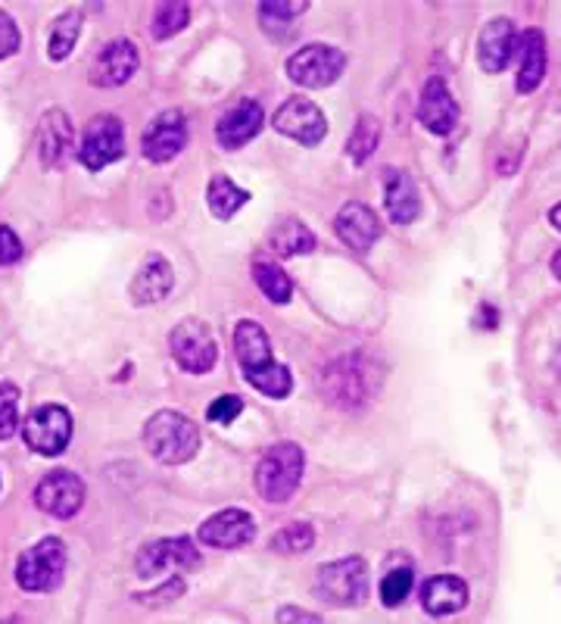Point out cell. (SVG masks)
Segmentation results:
<instances>
[{
  "mask_svg": "<svg viewBox=\"0 0 561 624\" xmlns=\"http://www.w3.org/2000/svg\"><path fill=\"white\" fill-rule=\"evenodd\" d=\"M234 350H237V363L247 375L253 388L266 393L271 400H284L293 390V378L288 366L274 363L271 356L269 334L262 332L259 322L253 319H240L234 328Z\"/></svg>",
  "mask_w": 561,
  "mask_h": 624,
  "instance_id": "obj_1",
  "label": "cell"
},
{
  "mask_svg": "<svg viewBox=\"0 0 561 624\" xmlns=\"http://www.w3.org/2000/svg\"><path fill=\"white\" fill-rule=\"evenodd\" d=\"M381 366L368 356V353H349L344 359H337L325 371V397L334 406L356 410L374 397V390L381 388Z\"/></svg>",
  "mask_w": 561,
  "mask_h": 624,
  "instance_id": "obj_2",
  "label": "cell"
},
{
  "mask_svg": "<svg viewBox=\"0 0 561 624\" xmlns=\"http://www.w3.org/2000/svg\"><path fill=\"white\" fill-rule=\"evenodd\" d=\"M144 447L162 466H181L194 459L200 449V431L197 425L175 410H162L150 415L144 425Z\"/></svg>",
  "mask_w": 561,
  "mask_h": 624,
  "instance_id": "obj_3",
  "label": "cell"
},
{
  "mask_svg": "<svg viewBox=\"0 0 561 624\" xmlns=\"http://www.w3.org/2000/svg\"><path fill=\"white\" fill-rule=\"evenodd\" d=\"M315 597L334 609H356L368 600V562L362 556H347L325 562L315 571Z\"/></svg>",
  "mask_w": 561,
  "mask_h": 624,
  "instance_id": "obj_4",
  "label": "cell"
},
{
  "mask_svg": "<svg viewBox=\"0 0 561 624\" xmlns=\"http://www.w3.org/2000/svg\"><path fill=\"white\" fill-rule=\"evenodd\" d=\"M303 449L296 444H274L256 466V490L269 503H288L303 481Z\"/></svg>",
  "mask_w": 561,
  "mask_h": 624,
  "instance_id": "obj_5",
  "label": "cell"
},
{
  "mask_svg": "<svg viewBox=\"0 0 561 624\" xmlns=\"http://www.w3.org/2000/svg\"><path fill=\"white\" fill-rule=\"evenodd\" d=\"M63 571H66V546L59 537H44L20 556L16 584L29 593H51L63 584Z\"/></svg>",
  "mask_w": 561,
  "mask_h": 624,
  "instance_id": "obj_6",
  "label": "cell"
},
{
  "mask_svg": "<svg viewBox=\"0 0 561 624\" xmlns=\"http://www.w3.org/2000/svg\"><path fill=\"white\" fill-rule=\"evenodd\" d=\"M22 441L38 456H59L72 441V415L57 403H47L22 422Z\"/></svg>",
  "mask_w": 561,
  "mask_h": 624,
  "instance_id": "obj_7",
  "label": "cell"
},
{
  "mask_svg": "<svg viewBox=\"0 0 561 624\" xmlns=\"http://www.w3.org/2000/svg\"><path fill=\"white\" fill-rule=\"evenodd\" d=\"M169 350H172L175 363L191 375H206L218 359V344H215L213 332L197 319H184L175 325V332L169 334Z\"/></svg>",
  "mask_w": 561,
  "mask_h": 624,
  "instance_id": "obj_8",
  "label": "cell"
},
{
  "mask_svg": "<svg viewBox=\"0 0 561 624\" xmlns=\"http://www.w3.org/2000/svg\"><path fill=\"white\" fill-rule=\"evenodd\" d=\"M347 66V57L330 44H306L288 59V76L300 88H328Z\"/></svg>",
  "mask_w": 561,
  "mask_h": 624,
  "instance_id": "obj_9",
  "label": "cell"
},
{
  "mask_svg": "<svg viewBox=\"0 0 561 624\" xmlns=\"http://www.w3.org/2000/svg\"><path fill=\"white\" fill-rule=\"evenodd\" d=\"M125 154V129L116 116H98L88 122L85 135H81V147H78V159L85 163V169L100 172L110 163H116Z\"/></svg>",
  "mask_w": 561,
  "mask_h": 624,
  "instance_id": "obj_10",
  "label": "cell"
},
{
  "mask_svg": "<svg viewBox=\"0 0 561 624\" xmlns=\"http://www.w3.org/2000/svg\"><path fill=\"white\" fill-rule=\"evenodd\" d=\"M35 503L41 512L54 515V519H72L78 509L85 506V484L76 471H47L35 488Z\"/></svg>",
  "mask_w": 561,
  "mask_h": 624,
  "instance_id": "obj_11",
  "label": "cell"
},
{
  "mask_svg": "<svg viewBox=\"0 0 561 624\" xmlns=\"http://www.w3.org/2000/svg\"><path fill=\"white\" fill-rule=\"evenodd\" d=\"M271 125H274V132L293 137V141H300L306 147H315L318 141H325V135H328V119L306 98H293L288 103H281L278 113L271 116Z\"/></svg>",
  "mask_w": 561,
  "mask_h": 624,
  "instance_id": "obj_12",
  "label": "cell"
},
{
  "mask_svg": "<svg viewBox=\"0 0 561 624\" xmlns=\"http://www.w3.org/2000/svg\"><path fill=\"white\" fill-rule=\"evenodd\" d=\"M200 566V553L194 549L191 537H169V541H156V544L141 546L135 559L137 578H159L175 568H197Z\"/></svg>",
  "mask_w": 561,
  "mask_h": 624,
  "instance_id": "obj_13",
  "label": "cell"
},
{
  "mask_svg": "<svg viewBox=\"0 0 561 624\" xmlns=\"http://www.w3.org/2000/svg\"><path fill=\"white\" fill-rule=\"evenodd\" d=\"M197 537H200V544L213 546V549H240V546L253 544L256 519L244 509H222L200 525Z\"/></svg>",
  "mask_w": 561,
  "mask_h": 624,
  "instance_id": "obj_14",
  "label": "cell"
},
{
  "mask_svg": "<svg viewBox=\"0 0 561 624\" xmlns=\"http://www.w3.org/2000/svg\"><path fill=\"white\" fill-rule=\"evenodd\" d=\"M188 141V122L178 110H162L154 122L147 125V132L141 137V151L150 163H169L184 151Z\"/></svg>",
  "mask_w": 561,
  "mask_h": 624,
  "instance_id": "obj_15",
  "label": "cell"
},
{
  "mask_svg": "<svg viewBox=\"0 0 561 624\" xmlns=\"http://www.w3.org/2000/svg\"><path fill=\"white\" fill-rule=\"evenodd\" d=\"M418 119L427 132L434 135H449L459 122V103L452 100V91L440 76L427 78L422 100H418Z\"/></svg>",
  "mask_w": 561,
  "mask_h": 624,
  "instance_id": "obj_16",
  "label": "cell"
},
{
  "mask_svg": "<svg viewBox=\"0 0 561 624\" xmlns=\"http://www.w3.org/2000/svg\"><path fill=\"white\" fill-rule=\"evenodd\" d=\"M137 63H141V57H137V47L132 41H110L98 54L94 66H91V85L119 88V85H125L128 78L135 76Z\"/></svg>",
  "mask_w": 561,
  "mask_h": 624,
  "instance_id": "obj_17",
  "label": "cell"
},
{
  "mask_svg": "<svg viewBox=\"0 0 561 624\" xmlns=\"http://www.w3.org/2000/svg\"><path fill=\"white\" fill-rule=\"evenodd\" d=\"M262 125H266L262 107H259L256 100H237L232 110L218 119L215 137H218V144H222L225 151H237V147H244L247 141L259 135Z\"/></svg>",
  "mask_w": 561,
  "mask_h": 624,
  "instance_id": "obj_18",
  "label": "cell"
},
{
  "mask_svg": "<svg viewBox=\"0 0 561 624\" xmlns=\"http://www.w3.org/2000/svg\"><path fill=\"white\" fill-rule=\"evenodd\" d=\"M334 229H337V237L347 244L349 250H356V254L371 250L374 241L381 237V222H378V215H374L371 207L359 203V200H352V203H347V207L337 213Z\"/></svg>",
  "mask_w": 561,
  "mask_h": 624,
  "instance_id": "obj_19",
  "label": "cell"
},
{
  "mask_svg": "<svg viewBox=\"0 0 561 624\" xmlns=\"http://www.w3.org/2000/svg\"><path fill=\"white\" fill-rule=\"evenodd\" d=\"M515 47H518L515 22L505 20V16L490 20L484 25V32H481V38H478V63H481V69L493 73V76L503 73L512 54H515Z\"/></svg>",
  "mask_w": 561,
  "mask_h": 624,
  "instance_id": "obj_20",
  "label": "cell"
},
{
  "mask_svg": "<svg viewBox=\"0 0 561 624\" xmlns=\"http://www.w3.org/2000/svg\"><path fill=\"white\" fill-rule=\"evenodd\" d=\"M468 600H471L468 584L456 575H437V578H430L422 587V605H425L427 615H434V619H446V615L462 612Z\"/></svg>",
  "mask_w": 561,
  "mask_h": 624,
  "instance_id": "obj_21",
  "label": "cell"
},
{
  "mask_svg": "<svg viewBox=\"0 0 561 624\" xmlns=\"http://www.w3.org/2000/svg\"><path fill=\"white\" fill-rule=\"evenodd\" d=\"M72 119L66 116L63 110H51L41 116V129H38V156L41 166L54 169L63 163V156L72 151Z\"/></svg>",
  "mask_w": 561,
  "mask_h": 624,
  "instance_id": "obj_22",
  "label": "cell"
},
{
  "mask_svg": "<svg viewBox=\"0 0 561 624\" xmlns=\"http://www.w3.org/2000/svg\"><path fill=\"white\" fill-rule=\"evenodd\" d=\"M172 285V266H169L162 256H150V259L137 269L135 278H132V300H135L137 307H154V303L169 297Z\"/></svg>",
  "mask_w": 561,
  "mask_h": 624,
  "instance_id": "obj_23",
  "label": "cell"
},
{
  "mask_svg": "<svg viewBox=\"0 0 561 624\" xmlns=\"http://www.w3.org/2000/svg\"><path fill=\"white\" fill-rule=\"evenodd\" d=\"M384 203H388L390 219L396 225H408L422 213V200H418V188L408 176L406 169H390L388 181H384Z\"/></svg>",
  "mask_w": 561,
  "mask_h": 624,
  "instance_id": "obj_24",
  "label": "cell"
},
{
  "mask_svg": "<svg viewBox=\"0 0 561 624\" xmlns=\"http://www.w3.org/2000/svg\"><path fill=\"white\" fill-rule=\"evenodd\" d=\"M518 51H521V69L515 78V91L518 94H530L540 88L542 76H546V38L537 29H527L518 38Z\"/></svg>",
  "mask_w": 561,
  "mask_h": 624,
  "instance_id": "obj_25",
  "label": "cell"
},
{
  "mask_svg": "<svg viewBox=\"0 0 561 624\" xmlns=\"http://www.w3.org/2000/svg\"><path fill=\"white\" fill-rule=\"evenodd\" d=\"M269 244L278 256H303L315 250V234H312L303 222L284 219V222L269 234Z\"/></svg>",
  "mask_w": 561,
  "mask_h": 624,
  "instance_id": "obj_26",
  "label": "cell"
},
{
  "mask_svg": "<svg viewBox=\"0 0 561 624\" xmlns=\"http://www.w3.org/2000/svg\"><path fill=\"white\" fill-rule=\"evenodd\" d=\"M206 200H210V213H213L215 219H222V222H228V219L250 200V194L240 191L228 176H215L213 181H210Z\"/></svg>",
  "mask_w": 561,
  "mask_h": 624,
  "instance_id": "obj_27",
  "label": "cell"
},
{
  "mask_svg": "<svg viewBox=\"0 0 561 624\" xmlns=\"http://www.w3.org/2000/svg\"><path fill=\"white\" fill-rule=\"evenodd\" d=\"M253 278H256V285H259V291L269 297L271 303H288L293 297V281L288 278V272L281 269V266H274V263H256L253 266Z\"/></svg>",
  "mask_w": 561,
  "mask_h": 624,
  "instance_id": "obj_28",
  "label": "cell"
},
{
  "mask_svg": "<svg viewBox=\"0 0 561 624\" xmlns=\"http://www.w3.org/2000/svg\"><path fill=\"white\" fill-rule=\"evenodd\" d=\"M78 35H81V13L78 10H69V13H63L54 25V32H51V41H47V54L51 59H66L72 51H76L78 44Z\"/></svg>",
  "mask_w": 561,
  "mask_h": 624,
  "instance_id": "obj_29",
  "label": "cell"
},
{
  "mask_svg": "<svg viewBox=\"0 0 561 624\" xmlns=\"http://www.w3.org/2000/svg\"><path fill=\"white\" fill-rule=\"evenodd\" d=\"M378 141H381V122H378L374 116H362L359 122H356L352 135H349V144H347L349 159H352L356 166L368 163V156L378 151Z\"/></svg>",
  "mask_w": 561,
  "mask_h": 624,
  "instance_id": "obj_30",
  "label": "cell"
},
{
  "mask_svg": "<svg viewBox=\"0 0 561 624\" xmlns=\"http://www.w3.org/2000/svg\"><path fill=\"white\" fill-rule=\"evenodd\" d=\"M310 10V3L306 0H269V3H262L259 7V20L266 25V32L271 35H278L281 38V25H291L300 13H306Z\"/></svg>",
  "mask_w": 561,
  "mask_h": 624,
  "instance_id": "obj_31",
  "label": "cell"
},
{
  "mask_svg": "<svg viewBox=\"0 0 561 624\" xmlns=\"http://www.w3.org/2000/svg\"><path fill=\"white\" fill-rule=\"evenodd\" d=\"M188 20H191V7H188V3H181V0L159 3L154 16V38L156 41L172 38V35H178V32L188 25Z\"/></svg>",
  "mask_w": 561,
  "mask_h": 624,
  "instance_id": "obj_32",
  "label": "cell"
},
{
  "mask_svg": "<svg viewBox=\"0 0 561 624\" xmlns=\"http://www.w3.org/2000/svg\"><path fill=\"white\" fill-rule=\"evenodd\" d=\"M315 544V531L306 522H296V525L281 527L274 537H271V549L274 553H306Z\"/></svg>",
  "mask_w": 561,
  "mask_h": 624,
  "instance_id": "obj_33",
  "label": "cell"
},
{
  "mask_svg": "<svg viewBox=\"0 0 561 624\" xmlns=\"http://www.w3.org/2000/svg\"><path fill=\"white\" fill-rule=\"evenodd\" d=\"M412 587H415V575H412V568H393L384 575V581H381V600L384 605H403L408 600V593H412Z\"/></svg>",
  "mask_w": 561,
  "mask_h": 624,
  "instance_id": "obj_34",
  "label": "cell"
},
{
  "mask_svg": "<svg viewBox=\"0 0 561 624\" xmlns=\"http://www.w3.org/2000/svg\"><path fill=\"white\" fill-rule=\"evenodd\" d=\"M20 431V388L0 385V441H10Z\"/></svg>",
  "mask_w": 561,
  "mask_h": 624,
  "instance_id": "obj_35",
  "label": "cell"
},
{
  "mask_svg": "<svg viewBox=\"0 0 561 624\" xmlns=\"http://www.w3.org/2000/svg\"><path fill=\"white\" fill-rule=\"evenodd\" d=\"M240 412H244V400H240V397H234V393H225V397H215L213 403H210L206 419L215 422V425H232Z\"/></svg>",
  "mask_w": 561,
  "mask_h": 624,
  "instance_id": "obj_36",
  "label": "cell"
},
{
  "mask_svg": "<svg viewBox=\"0 0 561 624\" xmlns=\"http://www.w3.org/2000/svg\"><path fill=\"white\" fill-rule=\"evenodd\" d=\"M20 29H16V22L10 20L3 10H0V59L13 57L16 51H20Z\"/></svg>",
  "mask_w": 561,
  "mask_h": 624,
  "instance_id": "obj_37",
  "label": "cell"
},
{
  "mask_svg": "<svg viewBox=\"0 0 561 624\" xmlns=\"http://www.w3.org/2000/svg\"><path fill=\"white\" fill-rule=\"evenodd\" d=\"M22 259V241L10 225H0V266H13Z\"/></svg>",
  "mask_w": 561,
  "mask_h": 624,
  "instance_id": "obj_38",
  "label": "cell"
},
{
  "mask_svg": "<svg viewBox=\"0 0 561 624\" xmlns=\"http://www.w3.org/2000/svg\"><path fill=\"white\" fill-rule=\"evenodd\" d=\"M184 593V581L181 578H172L169 584H162L156 593H150V597H135L137 603H172L175 597H181Z\"/></svg>",
  "mask_w": 561,
  "mask_h": 624,
  "instance_id": "obj_39",
  "label": "cell"
},
{
  "mask_svg": "<svg viewBox=\"0 0 561 624\" xmlns=\"http://www.w3.org/2000/svg\"><path fill=\"white\" fill-rule=\"evenodd\" d=\"M278 624H325L318 615H312L306 609H300V605H284L281 612H278Z\"/></svg>",
  "mask_w": 561,
  "mask_h": 624,
  "instance_id": "obj_40",
  "label": "cell"
},
{
  "mask_svg": "<svg viewBox=\"0 0 561 624\" xmlns=\"http://www.w3.org/2000/svg\"><path fill=\"white\" fill-rule=\"evenodd\" d=\"M549 222H552V229H556V232H561V203L549 210Z\"/></svg>",
  "mask_w": 561,
  "mask_h": 624,
  "instance_id": "obj_41",
  "label": "cell"
},
{
  "mask_svg": "<svg viewBox=\"0 0 561 624\" xmlns=\"http://www.w3.org/2000/svg\"><path fill=\"white\" fill-rule=\"evenodd\" d=\"M552 275L561 281V250H556V256H552Z\"/></svg>",
  "mask_w": 561,
  "mask_h": 624,
  "instance_id": "obj_42",
  "label": "cell"
},
{
  "mask_svg": "<svg viewBox=\"0 0 561 624\" xmlns=\"http://www.w3.org/2000/svg\"><path fill=\"white\" fill-rule=\"evenodd\" d=\"M0 624H22L20 619H7V622H0Z\"/></svg>",
  "mask_w": 561,
  "mask_h": 624,
  "instance_id": "obj_43",
  "label": "cell"
}]
</instances>
